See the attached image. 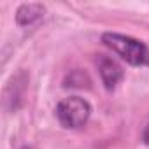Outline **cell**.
Segmentation results:
<instances>
[{"label":"cell","instance_id":"cell-6","mask_svg":"<svg viewBox=\"0 0 149 149\" xmlns=\"http://www.w3.org/2000/svg\"><path fill=\"white\" fill-rule=\"evenodd\" d=\"M90 84V79L84 72L81 70H76V72H72L70 76L65 79V86H70V88H84Z\"/></svg>","mask_w":149,"mask_h":149},{"label":"cell","instance_id":"cell-8","mask_svg":"<svg viewBox=\"0 0 149 149\" xmlns=\"http://www.w3.org/2000/svg\"><path fill=\"white\" fill-rule=\"evenodd\" d=\"M23 149H28V147H23Z\"/></svg>","mask_w":149,"mask_h":149},{"label":"cell","instance_id":"cell-7","mask_svg":"<svg viewBox=\"0 0 149 149\" xmlns=\"http://www.w3.org/2000/svg\"><path fill=\"white\" fill-rule=\"evenodd\" d=\"M142 142L149 146V123L146 125V128H144V132H142Z\"/></svg>","mask_w":149,"mask_h":149},{"label":"cell","instance_id":"cell-2","mask_svg":"<svg viewBox=\"0 0 149 149\" xmlns=\"http://www.w3.org/2000/svg\"><path fill=\"white\" fill-rule=\"evenodd\" d=\"M91 116V105L81 97L61 98L56 105V118L63 128H81Z\"/></svg>","mask_w":149,"mask_h":149},{"label":"cell","instance_id":"cell-4","mask_svg":"<svg viewBox=\"0 0 149 149\" xmlns=\"http://www.w3.org/2000/svg\"><path fill=\"white\" fill-rule=\"evenodd\" d=\"M26 74L25 72H19L9 81V84L6 86V91H4V104L9 111H18L21 102H23V93H25V88H26Z\"/></svg>","mask_w":149,"mask_h":149},{"label":"cell","instance_id":"cell-1","mask_svg":"<svg viewBox=\"0 0 149 149\" xmlns=\"http://www.w3.org/2000/svg\"><path fill=\"white\" fill-rule=\"evenodd\" d=\"M102 44L132 67L149 65V47L135 37L116 32H105L102 35Z\"/></svg>","mask_w":149,"mask_h":149},{"label":"cell","instance_id":"cell-3","mask_svg":"<svg viewBox=\"0 0 149 149\" xmlns=\"http://www.w3.org/2000/svg\"><path fill=\"white\" fill-rule=\"evenodd\" d=\"M97 65H98V72H100V77H102V83L105 86V90H114L125 77V70L123 67L112 60L111 56H105V54H98L97 58Z\"/></svg>","mask_w":149,"mask_h":149},{"label":"cell","instance_id":"cell-5","mask_svg":"<svg viewBox=\"0 0 149 149\" xmlns=\"http://www.w3.org/2000/svg\"><path fill=\"white\" fill-rule=\"evenodd\" d=\"M44 14H46V6L39 2L21 4L16 11V23L19 26H33L44 18Z\"/></svg>","mask_w":149,"mask_h":149}]
</instances>
